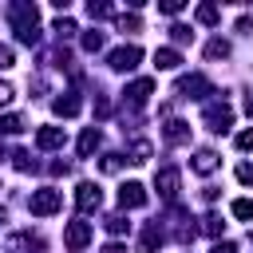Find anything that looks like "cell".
<instances>
[{"label":"cell","instance_id":"cell-11","mask_svg":"<svg viewBox=\"0 0 253 253\" xmlns=\"http://www.w3.org/2000/svg\"><path fill=\"white\" fill-rule=\"evenodd\" d=\"M36 146L40 150H59L63 146V126H40L36 130Z\"/></svg>","mask_w":253,"mask_h":253},{"label":"cell","instance_id":"cell-9","mask_svg":"<svg viewBox=\"0 0 253 253\" xmlns=\"http://www.w3.org/2000/svg\"><path fill=\"white\" fill-rule=\"evenodd\" d=\"M154 186H158V194H162L166 202H174V198H178V170H174V166H162V170L154 174Z\"/></svg>","mask_w":253,"mask_h":253},{"label":"cell","instance_id":"cell-4","mask_svg":"<svg viewBox=\"0 0 253 253\" xmlns=\"http://www.w3.org/2000/svg\"><path fill=\"white\" fill-rule=\"evenodd\" d=\"M91 241V225L83 221V217H75V221H67V229H63V245L71 249V253H79L83 245Z\"/></svg>","mask_w":253,"mask_h":253},{"label":"cell","instance_id":"cell-7","mask_svg":"<svg viewBox=\"0 0 253 253\" xmlns=\"http://www.w3.org/2000/svg\"><path fill=\"white\" fill-rule=\"evenodd\" d=\"M178 91H182L186 99H206V95H213V83H210L206 75H186V79L178 83Z\"/></svg>","mask_w":253,"mask_h":253},{"label":"cell","instance_id":"cell-32","mask_svg":"<svg viewBox=\"0 0 253 253\" xmlns=\"http://www.w3.org/2000/svg\"><path fill=\"white\" fill-rule=\"evenodd\" d=\"M12 63H16L12 47H8V43H0V71H4V67H12Z\"/></svg>","mask_w":253,"mask_h":253},{"label":"cell","instance_id":"cell-17","mask_svg":"<svg viewBox=\"0 0 253 253\" xmlns=\"http://www.w3.org/2000/svg\"><path fill=\"white\" fill-rule=\"evenodd\" d=\"M158 245H162V229H158V221H150L142 229V253H154Z\"/></svg>","mask_w":253,"mask_h":253},{"label":"cell","instance_id":"cell-23","mask_svg":"<svg viewBox=\"0 0 253 253\" xmlns=\"http://www.w3.org/2000/svg\"><path fill=\"white\" fill-rule=\"evenodd\" d=\"M221 229H225V221H221L217 213H206V217H202V233H210V237H217Z\"/></svg>","mask_w":253,"mask_h":253},{"label":"cell","instance_id":"cell-16","mask_svg":"<svg viewBox=\"0 0 253 253\" xmlns=\"http://www.w3.org/2000/svg\"><path fill=\"white\" fill-rule=\"evenodd\" d=\"M51 107H55V115H63V119H71V115H79V99H75L71 91H67V95H59V99H55Z\"/></svg>","mask_w":253,"mask_h":253},{"label":"cell","instance_id":"cell-27","mask_svg":"<svg viewBox=\"0 0 253 253\" xmlns=\"http://www.w3.org/2000/svg\"><path fill=\"white\" fill-rule=\"evenodd\" d=\"M83 47L87 51H99L103 47V32H83Z\"/></svg>","mask_w":253,"mask_h":253},{"label":"cell","instance_id":"cell-30","mask_svg":"<svg viewBox=\"0 0 253 253\" xmlns=\"http://www.w3.org/2000/svg\"><path fill=\"white\" fill-rule=\"evenodd\" d=\"M237 182L253 186V162H241V166H237Z\"/></svg>","mask_w":253,"mask_h":253},{"label":"cell","instance_id":"cell-29","mask_svg":"<svg viewBox=\"0 0 253 253\" xmlns=\"http://www.w3.org/2000/svg\"><path fill=\"white\" fill-rule=\"evenodd\" d=\"M12 158H16V170H36V162H32V154H28V150H16Z\"/></svg>","mask_w":253,"mask_h":253},{"label":"cell","instance_id":"cell-41","mask_svg":"<svg viewBox=\"0 0 253 253\" xmlns=\"http://www.w3.org/2000/svg\"><path fill=\"white\" fill-rule=\"evenodd\" d=\"M0 221H4V210H0Z\"/></svg>","mask_w":253,"mask_h":253},{"label":"cell","instance_id":"cell-2","mask_svg":"<svg viewBox=\"0 0 253 253\" xmlns=\"http://www.w3.org/2000/svg\"><path fill=\"white\" fill-rule=\"evenodd\" d=\"M202 123H206V130L221 134V130H229V126H233V107H229V103H206Z\"/></svg>","mask_w":253,"mask_h":253},{"label":"cell","instance_id":"cell-21","mask_svg":"<svg viewBox=\"0 0 253 253\" xmlns=\"http://www.w3.org/2000/svg\"><path fill=\"white\" fill-rule=\"evenodd\" d=\"M20 130H24V119L20 115H4L0 119V134H20Z\"/></svg>","mask_w":253,"mask_h":253},{"label":"cell","instance_id":"cell-14","mask_svg":"<svg viewBox=\"0 0 253 253\" xmlns=\"http://www.w3.org/2000/svg\"><path fill=\"white\" fill-rule=\"evenodd\" d=\"M166 142H174V146L190 142V123H182V119H170V123H166Z\"/></svg>","mask_w":253,"mask_h":253},{"label":"cell","instance_id":"cell-8","mask_svg":"<svg viewBox=\"0 0 253 253\" xmlns=\"http://www.w3.org/2000/svg\"><path fill=\"white\" fill-rule=\"evenodd\" d=\"M119 206H123V210H138V206H146V190H142V182H123V186H119Z\"/></svg>","mask_w":253,"mask_h":253},{"label":"cell","instance_id":"cell-15","mask_svg":"<svg viewBox=\"0 0 253 253\" xmlns=\"http://www.w3.org/2000/svg\"><path fill=\"white\" fill-rule=\"evenodd\" d=\"M154 63H158V71H174V67L182 63V55H178L174 47H158V51H154Z\"/></svg>","mask_w":253,"mask_h":253},{"label":"cell","instance_id":"cell-12","mask_svg":"<svg viewBox=\"0 0 253 253\" xmlns=\"http://www.w3.org/2000/svg\"><path fill=\"white\" fill-rule=\"evenodd\" d=\"M8 253H40V237H32V233H12V237H8Z\"/></svg>","mask_w":253,"mask_h":253},{"label":"cell","instance_id":"cell-5","mask_svg":"<svg viewBox=\"0 0 253 253\" xmlns=\"http://www.w3.org/2000/svg\"><path fill=\"white\" fill-rule=\"evenodd\" d=\"M75 206H79L83 213L99 210V206H103V190H99L95 182H79V186H75Z\"/></svg>","mask_w":253,"mask_h":253},{"label":"cell","instance_id":"cell-24","mask_svg":"<svg viewBox=\"0 0 253 253\" xmlns=\"http://www.w3.org/2000/svg\"><path fill=\"white\" fill-rule=\"evenodd\" d=\"M229 210H233V217H241V221H253V202H249V198H237Z\"/></svg>","mask_w":253,"mask_h":253},{"label":"cell","instance_id":"cell-38","mask_svg":"<svg viewBox=\"0 0 253 253\" xmlns=\"http://www.w3.org/2000/svg\"><path fill=\"white\" fill-rule=\"evenodd\" d=\"M210 253H237V245H233V241H217Z\"/></svg>","mask_w":253,"mask_h":253},{"label":"cell","instance_id":"cell-33","mask_svg":"<svg viewBox=\"0 0 253 253\" xmlns=\"http://www.w3.org/2000/svg\"><path fill=\"white\" fill-rule=\"evenodd\" d=\"M119 166H123V158H119V154H107V158H103V170H107V174H115Z\"/></svg>","mask_w":253,"mask_h":253},{"label":"cell","instance_id":"cell-26","mask_svg":"<svg viewBox=\"0 0 253 253\" xmlns=\"http://www.w3.org/2000/svg\"><path fill=\"white\" fill-rule=\"evenodd\" d=\"M146 158H150V142H142V138H138V142L130 146V162H146Z\"/></svg>","mask_w":253,"mask_h":253},{"label":"cell","instance_id":"cell-3","mask_svg":"<svg viewBox=\"0 0 253 253\" xmlns=\"http://www.w3.org/2000/svg\"><path fill=\"white\" fill-rule=\"evenodd\" d=\"M59 206H63V194H59V190H51V186L36 190V194H32V202H28V210H32L36 217H51Z\"/></svg>","mask_w":253,"mask_h":253},{"label":"cell","instance_id":"cell-25","mask_svg":"<svg viewBox=\"0 0 253 253\" xmlns=\"http://www.w3.org/2000/svg\"><path fill=\"white\" fill-rule=\"evenodd\" d=\"M111 12H115V8H111V4H95V0H91V4H87V16H91V20H107V16H111Z\"/></svg>","mask_w":253,"mask_h":253},{"label":"cell","instance_id":"cell-10","mask_svg":"<svg viewBox=\"0 0 253 253\" xmlns=\"http://www.w3.org/2000/svg\"><path fill=\"white\" fill-rule=\"evenodd\" d=\"M134 107H142L150 95H154V79H134V83H126V91H123Z\"/></svg>","mask_w":253,"mask_h":253},{"label":"cell","instance_id":"cell-34","mask_svg":"<svg viewBox=\"0 0 253 253\" xmlns=\"http://www.w3.org/2000/svg\"><path fill=\"white\" fill-rule=\"evenodd\" d=\"M237 150H253V130H241L237 134Z\"/></svg>","mask_w":253,"mask_h":253},{"label":"cell","instance_id":"cell-6","mask_svg":"<svg viewBox=\"0 0 253 253\" xmlns=\"http://www.w3.org/2000/svg\"><path fill=\"white\" fill-rule=\"evenodd\" d=\"M138 59H142V47L138 43H126V47H115L111 51V67L115 71H130V67H138Z\"/></svg>","mask_w":253,"mask_h":253},{"label":"cell","instance_id":"cell-35","mask_svg":"<svg viewBox=\"0 0 253 253\" xmlns=\"http://www.w3.org/2000/svg\"><path fill=\"white\" fill-rule=\"evenodd\" d=\"M162 12H166V16H178V12H182V0H166Z\"/></svg>","mask_w":253,"mask_h":253},{"label":"cell","instance_id":"cell-18","mask_svg":"<svg viewBox=\"0 0 253 253\" xmlns=\"http://www.w3.org/2000/svg\"><path fill=\"white\" fill-rule=\"evenodd\" d=\"M194 20H198V24H217L221 12H217V4H198V8H194Z\"/></svg>","mask_w":253,"mask_h":253},{"label":"cell","instance_id":"cell-40","mask_svg":"<svg viewBox=\"0 0 253 253\" xmlns=\"http://www.w3.org/2000/svg\"><path fill=\"white\" fill-rule=\"evenodd\" d=\"M245 115H249V119H253V95H249V99H245Z\"/></svg>","mask_w":253,"mask_h":253},{"label":"cell","instance_id":"cell-36","mask_svg":"<svg viewBox=\"0 0 253 253\" xmlns=\"http://www.w3.org/2000/svg\"><path fill=\"white\" fill-rule=\"evenodd\" d=\"M55 32H59V36H71L75 24H71V20H55Z\"/></svg>","mask_w":253,"mask_h":253},{"label":"cell","instance_id":"cell-31","mask_svg":"<svg viewBox=\"0 0 253 253\" xmlns=\"http://www.w3.org/2000/svg\"><path fill=\"white\" fill-rule=\"evenodd\" d=\"M170 32H174V40H178V43H186V40H194V32H190L186 24H174Z\"/></svg>","mask_w":253,"mask_h":253},{"label":"cell","instance_id":"cell-20","mask_svg":"<svg viewBox=\"0 0 253 253\" xmlns=\"http://www.w3.org/2000/svg\"><path fill=\"white\" fill-rule=\"evenodd\" d=\"M225 55H229V43L225 40H210L206 43V59H225Z\"/></svg>","mask_w":253,"mask_h":253},{"label":"cell","instance_id":"cell-19","mask_svg":"<svg viewBox=\"0 0 253 253\" xmlns=\"http://www.w3.org/2000/svg\"><path fill=\"white\" fill-rule=\"evenodd\" d=\"M213 166H217V154H213V150H198V154H194V170H198V174H210Z\"/></svg>","mask_w":253,"mask_h":253},{"label":"cell","instance_id":"cell-37","mask_svg":"<svg viewBox=\"0 0 253 253\" xmlns=\"http://www.w3.org/2000/svg\"><path fill=\"white\" fill-rule=\"evenodd\" d=\"M12 95H16V91H12V83H0V107H4V103H12Z\"/></svg>","mask_w":253,"mask_h":253},{"label":"cell","instance_id":"cell-1","mask_svg":"<svg viewBox=\"0 0 253 253\" xmlns=\"http://www.w3.org/2000/svg\"><path fill=\"white\" fill-rule=\"evenodd\" d=\"M8 20H12V32H16L20 43H28V47L40 43V12H36V4H28V0L8 4Z\"/></svg>","mask_w":253,"mask_h":253},{"label":"cell","instance_id":"cell-39","mask_svg":"<svg viewBox=\"0 0 253 253\" xmlns=\"http://www.w3.org/2000/svg\"><path fill=\"white\" fill-rule=\"evenodd\" d=\"M103 253H126V245H119V241H107V245H103Z\"/></svg>","mask_w":253,"mask_h":253},{"label":"cell","instance_id":"cell-28","mask_svg":"<svg viewBox=\"0 0 253 253\" xmlns=\"http://www.w3.org/2000/svg\"><path fill=\"white\" fill-rule=\"evenodd\" d=\"M142 24H138V16L130 12V16H119V32H138Z\"/></svg>","mask_w":253,"mask_h":253},{"label":"cell","instance_id":"cell-22","mask_svg":"<svg viewBox=\"0 0 253 253\" xmlns=\"http://www.w3.org/2000/svg\"><path fill=\"white\" fill-rule=\"evenodd\" d=\"M103 225H107V233H115V237H119V233H126V217H123V213H107V217H103Z\"/></svg>","mask_w":253,"mask_h":253},{"label":"cell","instance_id":"cell-13","mask_svg":"<svg viewBox=\"0 0 253 253\" xmlns=\"http://www.w3.org/2000/svg\"><path fill=\"white\" fill-rule=\"evenodd\" d=\"M99 142H103V134H99V126H87V130L79 134V158H91V154L99 150Z\"/></svg>","mask_w":253,"mask_h":253}]
</instances>
